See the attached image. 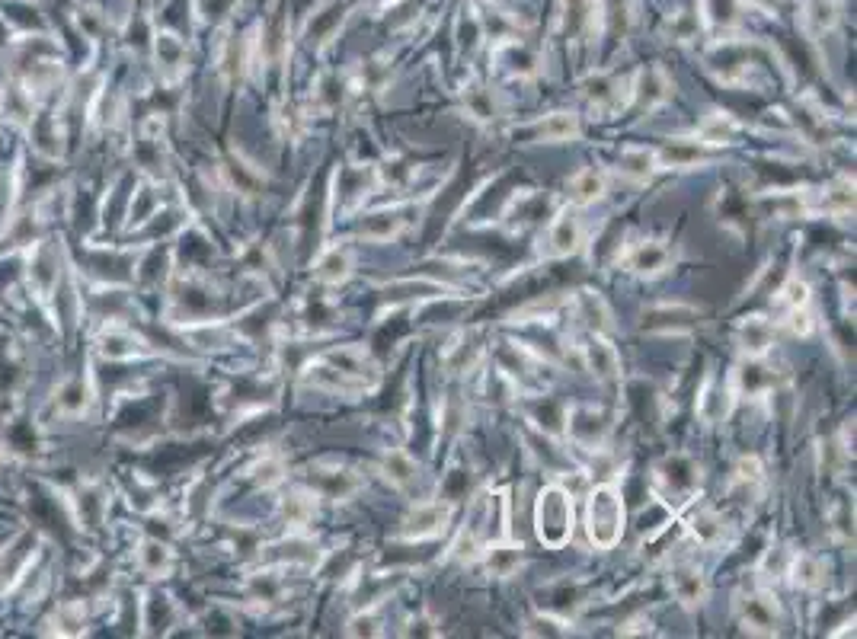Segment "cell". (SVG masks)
<instances>
[{
	"label": "cell",
	"mask_w": 857,
	"mask_h": 639,
	"mask_svg": "<svg viewBox=\"0 0 857 639\" xmlns=\"http://www.w3.org/2000/svg\"><path fill=\"white\" fill-rule=\"evenodd\" d=\"M586 534L598 550L618 547V540L624 537V499L614 483H602L589 493Z\"/></svg>",
	"instance_id": "obj_1"
},
{
	"label": "cell",
	"mask_w": 857,
	"mask_h": 639,
	"mask_svg": "<svg viewBox=\"0 0 857 639\" xmlns=\"http://www.w3.org/2000/svg\"><path fill=\"white\" fill-rule=\"evenodd\" d=\"M535 531L544 547H567L573 537V493L557 483L544 486L535 502Z\"/></svg>",
	"instance_id": "obj_2"
},
{
	"label": "cell",
	"mask_w": 857,
	"mask_h": 639,
	"mask_svg": "<svg viewBox=\"0 0 857 639\" xmlns=\"http://www.w3.org/2000/svg\"><path fill=\"white\" fill-rule=\"evenodd\" d=\"M653 486L662 502H669L672 509L688 505L701 489V467L691 461L688 454H669L662 457L653 470Z\"/></svg>",
	"instance_id": "obj_3"
},
{
	"label": "cell",
	"mask_w": 857,
	"mask_h": 639,
	"mask_svg": "<svg viewBox=\"0 0 857 639\" xmlns=\"http://www.w3.org/2000/svg\"><path fill=\"white\" fill-rule=\"evenodd\" d=\"M362 486H365L362 473H355L352 467L343 464H317L311 467V477H307V489L317 499L327 502H349Z\"/></svg>",
	"instance_id": "obj_4"
},
{
	"label": "cell",
	"mask_w": 857,
	"mask_h": 639,
	"mask_svg": "<svg viewBox=\"0 0 857 639\" xmlns=\"http://www.w3.org/2000/svg\"><path fill=\"white\" fill-rule=\"evenodd\" d=\"M563 432H567V438L576 448L602 451L605 438H608V419L598 413L595 406L576 403V406H567V413H563Z\"/></svg>",
	"instance_id": "obj_5"
},
{
	"label": "cell",
	"mask_w": 857,
	"mask_h": 639,
	"mask_svg": "<svg viewBox=\"0 0 857 639\" xmlns=\"http://www.w3.org/2000/svg\"><path fill=\"white\" fill-rule=\"evenodd\" d=\"M736 614H739V624L746 627L755 636H774L781 624V608H778V598L765 588L758 592H749L736 601Z\"/></svg>",
	"instance_id": "obj_6"
},
{
	"label": "cell",
	"mask_w": 857,
	"mask_h": 639,
	"mask_svg": "<svg viewBox=\"0 0 857 639\" xmlns=\"http://www.w3.org/2000/svg\"><path fill=\"white\" fill-rule=\"evenodd\" d=\"M582 247V221L579 208H560L557 215L547 221V240H544V256L547 259H567L579 253Z\"/></svg>",
	"instance_id": "obj_7"
},
{
	"label": "cell",
	"mask_w": 857,
	"mask_h": 639,
	"mask_svg": "<svg viewBox=\"0 0 857 639\" xmlns=\"http://www.w3.org/2000/svg\"><path fill=\"white\" fill-rule=\"evenodd\" d=\"M451 521V502L445 499H432V502H419L410 509V515L403 518V540H432L448 531Z\"/></svg>",
	"instance_id": "obj_8"
},
{
	"label": "cell",
	"mask_w": 857,
	"mask_h": 639,
	"mask_svg": "<svg viewBox=\"0 0 857 639\" xmlns=\"http://www.w3.org/2000/svg\"><path fill=\"white\" fill-rule=\"evenodd\" d=\"M579 90L589 100V106L595 112H602V116H611V112H618L621 106L630 103V80H618L611 74H589L579 84Z\"/></svg>",
	"instance_id": "obj_9"
},
{
	"label": "cell",
	"mask_w": 857,
	"mask_h": 639,
	"mask_svg": "<svg viewBox=\"0 0 857 639\" xmlns=\"http://www.w3.org/2000/svg\"><path fill=\"white\" fill-rule=\"evenodd\" d=\"M624 266L634 272V275H640V278H656V275H662V272H669V266H672V250H669V243L666 240H637V243H630V247L624 250Z\"/></svg>",
	"instance_id": "obj_10"
},
{
	"label": "cell",
	"mask_w": 857,
	"mask_h": 639,
	"mask_svg": "<svg viewBox=\"0 0 857 639\" xmlns=\"http://www.w3.org/2000/svg\"><path fill=\"white\" fill-rule=\"evenodd\" d=\"M714 160V147L701 144L698 138H672L656 147L659 170H694Z\"/></svg>",
	"instance_id": "obj_11"
},
{
	"label": "cell",
	"mask_w": 857,
	"mask_h": 639,
	"mask_svg": "<svg viewBox=\"0 0 857 639\" xmlns=\"http://www.w3.org/2000/svg\"><path fill=\"white\" fill-rule=\"evenodd\" d=\"M669 588H672V595H675V601L682 604L685 611H698V608H704V601H707V576L704 572L694 566V563H678V566H672V572H669Z\"/></svg>",
	"instance_id": "obj_12"
},
{
	"label": "cell",
	"mask_w": 857,
	"mask_h": 639,
	"mask_svg": "<svg viewBox=\"0 0 857 639\" xmlns=\"http://www.w3.org/2000/svg\"><path fill=\"white\" fill-rule=\"evenodd\" d=\"M579 349H582V362H586V368L595 374V381H602V384L621 381V355L605 336L589 333V339L582 342Z\"/></svg>",
	"instance_id": "obj_13"
},
{
	"label": "cell",
	"mask_w": 857,
	"mask_h": 639,
	"mask_svg": "<svg viewBox=\"0 0 857 639\" xmlns=\"http://www.w3.org/2000/svg\"><path fill=\"white\" fill-rule=\"evenodd\" d=\"M570 307H573V317H576L582 326H586L589 333L608 336V333L614 330V314H611L608 301H605V298H602V294H598V291L579 288V291L573 294Z\"/></svg>",
	"instance_id": "obj_14"
},
{
	"label": "cell",
	"mask_w": 857,
	"mask_h": 639,
	"mask_svg": "<svg viewBox=\"0 0 857 639\" xmlns=\"http://www.w3.org/2000/svg\"><path fill=\"white\" fill-rule=\"evenodd\" d=\"M669 100H672V80L666 71L656 68V64L630 77V103H637L643 109H656Z\"/></svg>",
	"instance_id": "obj_15"
},
{
	"label": "cell",
	"mask_w": 857,
	"mask_h": 639,
	"mask_svg": "<svg viewBox=\"0 0 857 639\" xmlns=\"http://www.w3.org/2000/svg\"><path fill=\"white\" fill-rule=\"evenodd\" d=\"M698 323V310L685 304H662L643 314L646 333H688Z\"/></svg>",
	"instance_id": "obj_16"
},
{
	"label": "cell",
	"mask_w": 857,
	"mask_h": 639,
	"mask_svg": "<svg viewBox=\"0 0 857 639\" xmlns=\"http://www.w3.org/2000/svg\"><path fill=\"white\" fill-rule=\"evenodd\" d=\"M778 378H774V368H768L762 358H746L736 371H733V393L736 397H765L768 390H774Z\"/></svg>",
	"instance_id": "obj_17"
},
{
	"label": "cell",
	"mask_w": 857,
	"mask_h": 639,
	"mask_svg": "<svg viewBox=\"0 0 857 639\" xmlns=\"http://www.w3.org/2000/svg\"><path fill=\"white\" fill-rule=\"evenodd\" d=\"M528 131H531V141H538V144H567L582 135V125H579L576 112L563 109V112H551V116L538 119Z\"/></svg>",
	"instance_id": "obj_18"
},
{
	"label": "cell",
	"mask_w": 857,
	"mask_h": 639,
	"mask_svg": "<svg viewBox=\"0 0 857 639\" xmlns=\"http://www.w3.org/2000/svg\"><path fill=\"white\" fill-rule=\"evenodd\" d=\"M774 339H778V330H774V323L768 317H746L736 326V342L749 358H765L774 346Z\"/></svg>",
	"instance_id": "obj_19"
},
{
	"label": "cell",
	"mask_w": 857,
	"mask_h": 639,
	"mask_svg": "<svg viewBox=\"0 0 857 639\" xmlns=\"http://www.w3.org/2000/svg\"><path fill=\"white\" fill-rule=\"evenodd\" d=\"M483 355H487V349H483V339L477 330L471 333H461L451 346L445 349V368L451 374H471L480 362Z\"/></svg>",
	"instance_id": "obj_20"
},
{
	"label": "cell",
	"mask_w": 857,
	"mask_h": 639,
	"mask_svg": "<svg viewBox=\"0 0 857 639\" xmlns=\"http://www.w3.org/2000/svg\"><path fill=\"white\" fill-rule=\"evenodd\" d=\"M352 266H355V256L352 250L346 247V243H336V247H327L317 262H314V278L323 285H343L346 278L352 275Z\"/></svg>",
	"instance_id": "obj_21"
},
{
	"label": "cell",
	"mask_w": 857,
	"mask_h": 639,
	"mask_svg": "<svg viewBox=\"0 0 857 639\" xmlns=\"http://www.w3.org/2000/svg\"><path fill=\"white\" fill-rule=\"evenodd\" d=\"M733 403H736V393H733L730 384H720V381H714V378L704 381L701 397H698V413H701L704 422H710V425L723 422L726 416H730Z\"/></svg>",
	"instance_id": "obj_22"
},
{
	"label": "cell",
	"mask_w": 857,
	"mask_h": 639,
	"mask_svg": "<svg viewBox=\"0 0 857 639\" xmlns=\"http://www.w3.org/2000/svg\"><path fill=\"white\" fill-rule=\"evenodd\" d=\"M483 563H487V572L496 579H509L519 572L525 553H522V544H509V540H493V544L483 547Z\"/></svg>",
	"instance_id": "obj_23"
},
{
	"label": "cell",
	"mask_w": 857,
	"mask_h": 639,
	"mask_svg": "<svg viewBox=\"0 0 857 639\" xmlns=\"http://www.w3.org/2000/svg\"><path fill=\"white\" fill-rule=\"evenodd\" d=\"M403 227H407V218H403V208H381V211H371V215L362 218L359 224V237L365 240H375V243H384V240H394Z\"/></svg>",
	"instance_id": "obj_24"
},
{
	"label": "cell",
	"mask_w": 857,
	"mask_h": 639,
	"mask_svg": "<svg viewBox=\"0 0 857 639\" xmlns=\"http://www.w3.org/2000/svg\"><path fill=\"white\" fill-rule=\"evenodd\" d=\"M608 189V176L598 170V167H582L579 173L570 176L567 192H570V205L576 208H586L592 202H598Z\"/></svg>",
	"instance_id": "obj_25"
},
{
	"label": "cell",
	"mask_w": 857,
	"mask_h": 639,
	"mask_svg": "<svg viewBox=\"0 0 857 639\" xmlns=\"http://www.w3.org/2000/svg\"><path fill=\"white\" fill-rule=\"evenodd\" d=\"M279 512H282V518H285V524H288L291 531H301V528H307V524H311L314 515H317V496H314L307 486L291 489L288 496H282Z\"/></svg>",
	"instance_id": "obj_26"
},
{
	"label": "cell",
	"mask_w": 857,
	"mask_h": 639,
	"mask_svg": "<svg viewBox=\"0 0 857 639\" xmlns=\"http://www.w3.org/2000/svg\"><path fill=\"white\" fill-rule=\"evenodd\" d=\"M618 173L624 179H630V183H640V186L650 183V179L659 173L656 151H653V147H627V151H621Z\"/></svg>",
	"instance_id": "obj_27"
},
{
	"label": "cell",
	"mask_w": 857,
	"mask_h": 639,
	"mask_svg": "<svg viewBox=\"0 0 857 639\" xmlns=\"http://www.w3.org/2000/svg\"><path fill=\"white\" fill-rule=\"evenodd\" d=\"M736 135H739V122L730 112H710V116H704L701 125L694 128L691 138H698L707 147H723V144H733Z\"/></svg>",
	"instance_id": "obj_28"
},
{
	"label": "cell",
	"mask_w": 857,
	"mask_h": 639,
	"mask_svg": "<svg viewBox=\"0 0 857 639\" xmlns=\"http://www.w3.org/2000/svg\"><path fill=\"white\" fill-rule=\"evenodd\" d=\"M224 176H228V183H231L240 195H260L263 186H266L263 170L256 167V163L244 160L240 154H231V160L224 163Z\"/></svg>",
	"instance_id": "obj_29"
},
{
	"label": "cell",
	"mask_w": 857,
	"mask_h": 639,
	"mask_svg": "<svg viewBox=\"0 0 857 639\" xmlns=\"http://www.w3.org/2000/svg\"><path fill=\"white\" fill-rule=\"evenodd\" d=\"M787 576L797 588H806V592H816V588L826 585V563L813 553H797L790 556L787 563Z\"/></svg>",
	"instance_id": "obj_30"
},
{
	"label": "cell",
	"mask_w": 857,
	"mask_h": 639,
	"mask_svg": "<svg viewBox=\"0 0 857 639\" xmlns=\"http://www.w3.org/2000/svg\"><path fill=\"white\" fill-rule=\"evenodd\" d=\"M381 473H384V480L391 483V486H397V489H413L416 480H419V464L413 461L407 451L394 448V451H387V454L381 457Z\"/></svg>",
	"instance_id": "obj_31"
},
{
	"label": "cell",
	"mask_w": 857,
	"mask_h": 639,
	"mask_svg": "<svg viewBox=\"0 0 857 639\" xmlns=\"http://www.w3.org/2000/svg\"><path fill=\"white\" fill-rule=\"evenodd\" d=\"M800 20H803L806 32H813V36H826V32H832L838 26L842 13H838L835 0H803Z\"/></svg>",
	"instance_id": "obj_32"
},
{
	"label": "cell",
	"mask_w": 857,
	"mask_h": 639,
	"mask_svg": "<svg viewBox=\"0 0 857 639\" xmlns=\"http://www.w3.org/2000/svg\"><path fill=\"white\" fill-rule=\"evenodd\" d=\"M851 208H854V179L842 176L819 192L816 211H822V215H848Z\"/></svg>",
	"instance_id": "obj_33"
},
{
	"label": "cell",
	"mask_w": 857,
	"mask_h": 639,
	"mask_svg": "<svg viewBox=\"0 0 857 639\" xmlns=\"http://www.w3.org/2000/svg\"><path fill=\"white\" fill-rule=\"evenodd\" d=\"M461 103L467 109V116L477 119V122H493L496 119V100H493V90L471 80L464 90H461Z\"/></svg>",
	"instance_id": "obj_34"
},
{
	"label": "cell",
	"mask_w": 857,
	"mask_h": 639,
	"mask_svg": "<svg viewBox=\"0 0 857 639\" xmlns=\"http://www.w3.org/2000/svg\"><path fill=\"white\" fill-rule=\"evenodd\" d=\"M138 563L151 579H167L173 569V550L160 540H144L138 550Z\"/></svg>",
	"instance_id": "obj_35"
},
{
	"label": "cell",
	"mask_w": 857,
	"mask_h": 639,
	"mask_svg": "<svg viewBox=\"0 0 857 639\" xmlns=\"http://www.w3.org/2000/svg\"><path fill=\"white\" fill-rule=\"evenodd\" d=\"M154 39H157V42H154V52H157L160 68H164L167 77L173 80L176 74L186 68V45L176 39V36H170V32H157Z\"/></svg>",
	"instance_id": "obj_36"
},
{
	"label": "cell",
	"mask_w": 857,
	"mask_h": 639,
	"mask_svg": "<svg viewBox=\"0 0 857 639\" xmlns=\"http://www.w3.org/2000/svg\"><path fill=\"white\" fill-rule=\"evenodd\" d=\"M688 531L694 534V540L704 547H714L717 540H723V518L710 509H698L688 518Z\"/></svg>",
	"instance_id": "obj_37"
},
{
	"label": "cell",
	"mask_w": 857,
	"mask_h": 639,
	"mask_svg": "<svg viewBox=\"0 0 857 639\" xmlns=\"http://www.w3.org/2000/svg\"><path fill=\"white\" fill-rule=\"evenodd\" d=\"M285 592V582L276 576V572H256V576H250V585H247V598L256 601V604H276Z\"/></svg>",
	"instance_id": "obj_38"
},
{
	"label": "cell",
	"mask_w": 857,
	"mask_h": 639,
	"mask_svg": "<svg viewBox=\"0 0 857 639\" xmlns=\"http://www.w3.org/2000/svg\"><path fill=\"white\" fill-rule=\"evenodd\" d=\"M774 304H778L784 314L810 307V285H806L800 275H790L787 282L778 288V294H774Z\"/></svg>",
	"instance_id": "obj_39"
},
{
	"label": "cell",
	"mask_w": 857,
	"mask_h": 639,
	"mask_svg": "<svg viewBox=\"0 0 857 639\" xmlns=\"http://www.w3.org/2000/svg\"><path fill=\"white\" fill-rule=\"evenodd\" d=\"M352 90V84H346V80H339V74H323L317 80V103L323 109H336L339 103L346 100V93Z\"/></svg>",
	"instance_id": "obj_40"
},
{
	"label": "cell",
	"mask_w": 857,
	"mask_h": 639,
	"mask_svg": "<svg viewBox=\"0 0 857 639\" xmlns=\"http://www.w3.org/2000/svg\"><path fill=\"white\" fill-rule=\"evenodd\" d=\"M253 480L260 483V486H279V483L285 480V464H282V457L266 454L263 461L253 467Z\"/></svg>",
	"instance_id": "obj_41"
},
{
	"label": "cell",
	"mask_w": 857,
	"mask_h": 639,
	"mask_svg": "<svg viewBox=\"0 0 857 639\" xmlns=\"http://www.w3.org/2000/svg\"><path fill=\"white\" fill-rule=\"evenodd\" d=\"M29 266H36V269H48V266H55V256L48 253V250H42V247H39V250H36V256H32V262H29ZM32 275H39V272H29V278H32ZM55 285H58V272H48V278H45V282H39V288H42V291H45V288L52 291Z\"/></svg>",
	"instance_id": "obj_42"
},
{
	"label": "cell",
	"mask_w": 857,
	"mask_h": 639,
	"mask_svg": "<svg viewBox=\"0 0 857 639\" xmlns=\"http://www.w3.org/2000/svg\"><path fill=\"white\" fill-rule=\"evenodd\" d=\"M346 633H349V636H378V633H381V630H378V617L371 614V611H365V614H359V617H352Z\"/></svg>",
	"instance_id": "obj_43"
},
{
	"label": "cell",
	"mask_w": 857,
	"mask_h": 639,
	"mask_svg": "<svg viewBox=\"0 0 857 639\" xmlns=\"http://www.w3.org/2000/svg\"><path fill=\"white\" fill-rule=\"evenodd\" d=\"M854 518H851V509L848 505H838V509L832 512V531L838 534V540H851V534H854V524H851Z\"/></svg>",
	"instance_id": "obj_44"
},
{
	"label": "cell",
	"mask_w": 857,
	"mask_h": 639,
	"mask_svg": "<svg viewBox=\"0 0 857 639\" xmlns=\"http://www.w3.org/2000/svg\"><path fill=\"white\" fill-rule=\"evenodd\" d=\"M429 627H435V620H432V617H419V620H413V624H410V630H403V633H407V636H416V633H419V636H439V633L429 630Z\"/></svg>",
	"instance_id": "obj_45"
},
{
	"label": "cell",
	"mask_w": 857,
	"mask_h": 639,
	"mask_svg": "<svg viewBox=\"0 0 857 639\" xmlns=\"http://www.w3.org/2000/svg\"><path fill=\"white\" fill-rule=\"evenodd\" d=\"M621 636H630V633H650V620H646L643 614L640 617H634V620H627V624L618 630Z\"/></svg>",
	"instance_id": "obj_46"
},
{
	"label": "cell",
	"mask_w": 857,
	"mask_h": 639,
	"mask_svg": "<svg viewBox=\"0 0 857 639\" xmlns=\"http://www.w3.org/2000/svg\"><path fill=\"white\" fill-rule=\"evenodd\" d=\"M746 4L752 7V10H758V13H781V7H784V0H746Z\"/></svg>",
	"instance_id": "obj_47"
}]
</instances>
